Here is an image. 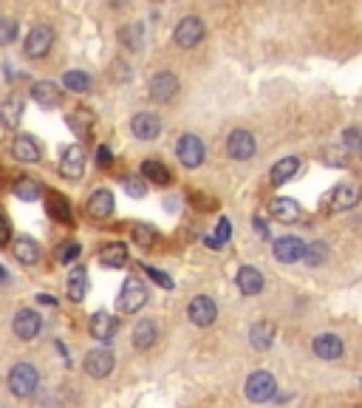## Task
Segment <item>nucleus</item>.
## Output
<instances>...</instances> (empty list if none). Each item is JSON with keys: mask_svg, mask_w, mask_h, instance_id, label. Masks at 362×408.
<instances>
[{"mask_svg": "<svg viewBox=\"0 0 362 408\" xmlns=\"http://www.w3.org/2000/svg\"><path fill=\"white\" fill-rule=\"evenodd\" d=\"M6 386H9V392H11L14 397L26 400V397H31V394L37 392V386H40V372H37L31 363L20 360V363H14V366L9 369Z\"/></svg>", "mask_w": 362, "mask_h": 408, "instance_id": "f257e3e1", "label": "nucleus"}, {"mask_svg": "<svg viewBox=\"0 0 362 408\" xmlns=\"http://www.w3.org/2000/svg\"><path fill=\"white\" fill-rule=\"evenodd\" d=\"M147 287L145 281H139V278H125V284H122V289H119V298H116V309L122 312V315H136L142 307L147 304Z\"/></svg>", "mask_w": 362, "mask_h": 408, "instance_id": "f03ea898", "label": "nucleus"}, {"mask_svg": "<svg viewBox=\"0 0 362 408\" xmlns=\"http://www.w3.org/2000/svg\"><path fill=\"white\" fill-rule=\"evenodd\" d=\"M243 394H246V400L249 403H266V400H272L275 394H278V380H275V374H269V372H252L249 377H246V383H243Z\"/></svg>", "mask_w": 362, "mask_h": 408, "instance_id": "7ed1b4c3", "label": "nucleus"}, {"mask_svg": "<svg viewBox=\"0 0 362 408\" xmlns=\"http://www.w3.org/2000/svg\"><path fill=\"white\" fill-rule=\"evenodd\" d=\"M179 91H181V82H179V77H176L173 71H159V74H153L150 82H147V96H150L153 102H159V105L173 102V99L179 96Z\"/></svg>", "mask_w": 362, "mask_h": 408, "instance_id": "20e7f679", "label": "nucleus"}, {"mask_svg": "<svg viewBox=\"0 0 362 408\" xmlns=\"http://www.w3.org/2000/svg\"><path fill=\"white\" fill-rule=\"evenodd\" d=\"M54 46V29L49 23H37L29 37H26V46H23V54L31 57V60H43Z\"/></svg>", "mask_w": 362, "mask_h": 408, "instance_id": "39448f33", "label": "nucleus"}, {"mask_svg": "<svg viewBox=\"0 0 362 408\" xmlns=\"http://www.w3.org/2000/svg\"><path fill=\"white\" fill-rule=\"evenodd\" d=\"M201 40H204V20L196 17V14L181 17L179 26H176V31H173V43H176L179 49H193V46H198Z\"/></svg>", "mask_w": 362, "mask_h": 408, "instance_id": "423d86ee", "label": "nucleus"}, {"mask_svg": "<svg viewBox=\"0 0 362 408\" xmlns=\"http://www.w3.org/2000/svg\"><path fill=\"white\" fill-rule=\"evenodd\" d=\"M114 366H116V357H114V352H111V349H105V346L91 349V352L85 354V360H82L85 374H88V377H94V380L108 377V374L114 372Z\"/></svg>", "mask_w": 362, "mask_h": 408, "instance_id": "0eeeda50", "label": "nucleus"}, {"mask_svg": "<svg viewBox=\"0 0 362 408\" xmlns=\"http://www.w3.org/2000/svg\"><path fill=\"white\" fill-rule=\"evenodd\" d=\"M40 329H43V315L37 309H29V307L17 309V315L11 321V332H14L17 340L29 343V340H34L40 334Z\"/></svg>", "mask_w": 362, "mask_h": 408, "instance_id": "6e6552de", "label": "nucleus"}, {"mask_svg": "<svg viewBox=\"0 0 362 408\" xmlns=\"http://www.w3.org/2000/svg\"><path fill=\"white\" fill-rule=\"evenodd\" d=\"M258 145H255V136L246 131V128H235L229 136H226V154L229 159L235 162H249L255 156Z\"/></svg>", "mask_w": 362, "mask_h": 408, "instance_id": "1a4fd4ad", "label": "nucleus"}, {"mask_svg": "<svg viewBox=\"0 0 362 408\" xmlns=\"http://www.w3.org/2000/svg\"><path fill=\"white\" fill-rule=\"evenodd\" d=\"M204 156H207L204 142H201L196 134H184V136L179 139V145H176V159L184 164V167H190V170L201 167V164H204Z\"/></svg>", "mask_w": 362, "mask_h": 408, "instance_id": "9d476101", "label": "nucleus"}, {"mask_svg": "<svg viewBox=\"0 0 362 408\" xmlns=\"http://www.w3.org/2000/svg\"><path fill=\"white\" fill-rule=\"evenodd\" d=\"M187 318L190 324L196 327H213L218 318V304L210 298V295H196L190 304H187Z\"/></svg>", "mask_w": 362, "mask_h": 408, "instance_id": "9b49d317", "label": "nucleus"}, {"mask_svg": "<svg viewBox=\"0 0 362 408\" xmlns=\"http://www.w3.org/2000/svg\"><path fill=\"white\" fill-rule=\"evenodd\" d=\"M360 199H362L360 184L343 181V184H337V187L331 190V196H328V210H331V213H346V210H351Z\"/></svg>", "mask_w": 362, "mask_h": 408, "instance_id": "f8f14e48", "label": "nucleus"}, {"mask_svg": "<svg viewBox=\"0 0 362 408\" xmlns=\"http://www.w3.org/2000/svg\"><path fill=\"white\" fill-rule=\"evenodd\" d=\"M131 131H134L136 139L153 142V139H159V134H161V119H159V114H153V111H139V114H134V119H131Z\"/></svg>", "mask_w": 362, "mask_h": 408, "instance_id": "ddd939ff", "label": "nucleus"}, {"mask_svg": "<svg viewBox=\"0 0 362 408\" xmlns=\"http://www.w3.org/2000/svg\"><path fill=\"white\" fill-rule=\"evenodd\" d=\"M114 207H116V201H114V193H111L108 187H99V190H94V193L88 196V201H85V213H88L91 219H96V222H105V219H111Z\"/></svg>", "mask_w": 362, "mask_h": 408, "instance_id": "4468645a", "label": "nucleus"}, {"mask_svg": "<svg viewBox=\"0 0 362 408\" xmlns=\"http://www.w3.org/2000/svg\"><path fill=\"white\" fill-rule=\"evenodd\" d=\"M235 281H238V289H241V295H246V298H255V295H261V292H263V287H266V278H263V272H261L258 267H252V264L241 267V269H238V275H235Z\"/></svg>", "mask_w": 362, "mask_h": 408, "instance_id": "2eb2a0df", "label": "nucleus"}, {"mask_svg": "<svg viewBox=\"0 0 362 408\" xmlns=\"http://www.w3.org/2000/svg\"><path fill=\"white\" fill-rule=\"evenodd\" d=\"M272 255H275V261H281V264L303 261V255H306V242L297 239V236H283V239H278V242L272 244Z\"/></svg>", "mask_w": 362, "mask_h": 408, "instance_id": "dca6fc26", "label": "nucleus"}, {"mask_svg": "<svg viewBox=\"0 0 362 408\" xmlns=\"http://www.w3.org/2000/svg\"><path fill=\"white\" fill-rule=\"evenodd\" d=\"M311 349H314V354H317L320 360H340L346 346H343V337H340V334L323 332V334H317V337L311 340Z\"/></svg>", "mask_w": 362, "mask_h": 408, "instance_id": "f3484780", "label": "nucleus"}, {"mask_svg": "<svg viewBox=\"0 0 362 408\" xmlns=\"http://www.w3.org/2000/svg\"><path fill=\"white\" fill-rule=\"evenodd\" d=\"M116 329H119V321H116L111 312H94V315H91V321H88V332H91V337H94V340H102L105 346L114 340Z\"/></svg>", "mask_w": 362, "mask_h": 408, "instance_id": "a211bd4d", "label": "nucleus"}, {"mask_svg": "<svg viewBox=\"0 0 362 408\" xmlns=\"http://www.w3.org/2000/svg\"><path fill=\"white\" fill-rule=\"evenodd\" d=\"M60 173L66 179H82L85 173V151L79 145H69L60 154Z\"/></svg>", "mask_w": 362, "mask_h": 408, "instance_id": "6ab92c4d", "label": "nucleus"}, {"mask_svg": "<svg viewBox=\"0 0 362 408\" xmlns=\"http://www.w3.org/2000/svg\"><path fill=\"white\" fill-rule=\"evenodd\" d=\"M269 216H272L275 222H281V224H294V222H300L303 210H300V204H297L294 199L278 196V199L269 201Z\"/></svg>", "mask_w": 362, "mask_h": 408, "instance_id": "aec40b11", "label": "nucleus"}, {"mask_svg": "<svg viewBox=\"0 0 362 408\" xmlns=\"http://www.w3.org/2000/svg\"><path fill=\"white\" fill-rule=\"evenodd\" d=\"M31 99L40 105V108H57L60 99H63V91L60 85L51 80H37L31 85Z\"/></svg>", "mask_w": 362, "mask_h": 408, "instance_id": "412c9836", "label": "nucleus"}, {"mask_svg": "<svg viewBox=\"0 0 362 408\" xmlns=\"http://www.w3.org/2000/svg\"><path fill=\"white\" fill-rule=\"evenodd\" d=\"M11 156H14L17 162H26V164L40 162V145L34 142V136L17 134L14 142H11Z\"/></svg>", "mask_w": 362, "mask_h": 408, "instance_id": "4be33fe9", "label": "nucleus"}, {"mask_svg": "<svg viewBox=\"0 0 362 408\" xmlns=\"http://www.w3.org/2000/svg\"><path fill=\"white\" fill-rule=\"evenodd\" d=\"M20 119H23V96L20 94H9L0 102V122H3V128L14 131L20 125Z\"/></svg>", "mask_w": 362, "mask_h": 408, "instance_id": "5701e85b", "label": "nucleus"}, {"mask_svg": "<svg viewBox=\"0 0 362 408\" xmlns=\"http://www.w3.org/2000/svg\"><path fill=\"white\" fill-rule=\"evenodd\" d=\"M275 334H278V329H275L272 321H258L249 329V343H252L255 352H269L272 343H275Z\"/></svg>", "mask_w": 362, "mask_h": 408, "instance_id": "b1692460", "label": "nucleus"}, {"mask_svg": "<svg viewBox=\"0 0 362 408\" xmlns=\"http://www.w3.org/2000/svg\"><path fill=\"white\" fill-rule=\"evenodd\" d=\"M131 340H134V346H136L139 352L150 349V346L159 340V324H156L153 318H142V321L134 327V332H131Z\"/></svg>", "mask_w": 362, "mask_h": 408, "instance_id": "393cba45", "label": "nucleus"}, {"mask_svg": "<svg viewBox=\"0 0 362 408\" xmlns=\"http://www.w3.org/2000/svg\"><path fill=\"white\" fill-rule=\"evenodd\" d=\"M11 255L20 261V264H37L40 261V244L31 239V236H17L11 242Z\"/></svg>", "mask_w": 362, "mask_h": 408, "instance_id": "a878e982", "label": "nucleus"}, {"mask_svg": "<svg viewBox=\"0 0 362 408\" xmlns=\"http://www.w3.org/2000/svg\"><path fill=\"white\" fill-rule=\"evenodd\" d=\"M66 289H69V298H71V301H76V304H79V301L88 295V269H85L82 264L71 267L69 281H66Z\"/></svg>", "mask_w": 362, "mask_h": 408, "instance_id": "bb28decb", "label": "nucleus"}, {"mask_svg": "<svg viewBox=\"0 0 362 408\" xmlns=\"http://www.w3.org/2000/svg\"><path fill=\"white\" fill-rule=\"evenodd\" d=\"M99 264L102 267H111V269H119L128 264V247L122 242H111L99 249Z\"/></svg>", "mask_w": 362, "mask_h": 408, "instance_id": "cd10ccee", "label": "nucleus"}, {"mask_svg": "<svg viewBox=\"0 0 362 408\" xmlns=\"http://www.w3.org/2000/svg\"><path fill=\"white\" fill-rule=\"evenodd\" d=\"M297 170H300V159L297 156H286V159L272 164L269 179H272V184H286V181H291L297 176Z\"/></svg>", "mask_w": 362, "mask_h": 408, "instance_id": "c85d7f7f", "label": "nucleus"}, {"mask_svg": "<svg viewBox=\"0 0 362 408\" xmlns=\"http://www.w3.org/2000/svg\"><path fill=\"white\" fill-rule=\"evenodd\" d=\"M119 40H122V46L128 49V51H139L142 46H145V23H128L122 31H119Z\"/></svg>", "mask_w": 362, "mask_h": 408, "instance_id": "c756f323", "label": "nucleus"}, {"mask_svg": "<svg viewBox=\"0 0 362 408\" xmlns=\"http://www.w3.org/2000/svg\"><path fill=\"white\" fill-rule=\"evenodd\" d=\"M11 193H14L20 201H34V199H40V196H43V181L23 176V179H20L14 187H11Z\"/></svg>", "mask_w": 362, "mask_h": 408, "instance_id": "7c9ffc66", "label": "nucleus"}, {"mask_svg": "<svg viewBox=\"0 0 362 408\" xmlns=\"http://www.w3.org/2000/svg\"><path fill=\"white\" fill-rule=\"evenodd\" d=\"M142 176H145L147 181H153V184H170V181H173L170 170L159 162V159H145V162H142Z\"/></svg>", "mask_w": 362, "mask_h": 408, "instance_id": "2f4dec72", "label": "nucleus"}, {"mask_svg": "<svg viewBox=\"0 0 362 408\" xmlns=\"http://www.w3.org/2000/svg\"><path fill=\"white\" fill-rule=\"evenodd\" d=\"M49 213L60 222H71V207H69V199L60 196V193H51L49 196Z\"/></svg>", "mask_w": 362, "mask_h": 408, "instance_id": "473e14b6", "label": "nucleus"}, {"mask_svg": "<svg viewBox=\"0 0 362 408\" xmlns=\"http://www.w3.org/2000/svg\"><path fill=\"white\" fill-rule=\"evenodd\" d=\"M63 85L69 91H74V94H85V91H91V77L85 71H66L63 74Z\"/></svg>", "mask_w": 362, "mask_h": 408, "instance_id": "72a5a7b5", "label": "nucleus"}, {"mask_svg": "<svg viewBox=\"0 0 362 408\" xmlns=\"http://www.w3.org/2000/svg\"><path fill=\"white\" fill-rule=\"evenodd\" d=\"M131 236H134V242L139 247H153L156 244V239H159V233H156V227H150V224H134L131 227Z\"/></svg>", "mask_w": 362, "mask_h": 408, "instance_id": "f704fd0d", "label": "nucleus"}, {"mask_svg": "<svg viewBox=\"0 0 362 408\" xmlns=\"http://www.w3.org/2000/svg\"><path fill=\"white\" fill-rule=\"evenodd\" d=\"M326 258H328V247H326V242L306 244V255H303V261H306L308 267H320Z\"/></svg>", "mask_w": 362, "mask_h": 408, "instance_id": "c9c22d12", "label": "nucleus"}, {"mask_svg": "<svg viewBox=\"0 0 362 408\" xmlns=\"http://www.w3.org/2000/svg\"><path fill=\"white\" fill-rule=\"evenodd\" d=\"M69 125H71V131H76L79 136H85V134L91 131V125H94V114H91V111H74L71 116H69Z\"/></svg>", "mask_w": 362, "mask_h": 408, "instance_id": "e433bc0d", "label": "nucleus"}, {"mask_svg": "<svg viewBox=\"0 0 362 408\" xmlns=\"http://www.w3.org/2000/svg\"><path fill=\"white\" fill-rule=\"evenodd\" d=\"M122 187H125V193H128V196L142 199V196L147 193V179L145 176H122Z\"/></svg>", "mask_w": 362, "mask_h": 408, "instance_id": "4c0bfd02", "label": "nucleus"}, {"mask_svg": "<svg viewBox=\"0 0 362 408\" xmlns=\"http://www.w3.org/2000/svg\"><path fill=\"white\" fill-rule=\"evenodd\" d=\"M79 252H82L79 242H63V244L57 247V261L60 264H71V261L79 258Z\"/></svg>", "mask_w": 362, "mask_h": 408, "instance_id": "58836bf2", "label": "nucleus"}, {"mask_svg": "<svg viewBox=\"0 0 362 408\" xmlns=\"http://www.w3.org/2000/svg\"><path fill=\"white\" fill-rule=\"evenodd\" d=\"M229 233H232V227H229V219H221L218 222V233L213 236V239H207V247H223L226 242H229Z\"/></svg>", "mask_w": 362, "mask_h": 408, "instance_id": "ea45409f", "label": "nucleus"}, {"mask_svg": "<svg viewBox=\"0 0 362 408\" xmlns=\"http://www.w3.org/2000/svg\"><path fill=\"white\" fill-rule=\"evenodd\" d=\"M17 37V23L0 14V46H9Z\"/></svg>", "mask_w": 362, "mask_h": 408, "instance_id": "a19ab883", "label": "nucleus"}, {"mask_svg": "<svg viewBox=\"0 0 362 408\" xmlns=\"http://www.w3.org/2000/svg\"><path fill=\"white\" fill-rule=\"evenodd\" d=\"M343 142L348 151H362V128H346Z\"/></svg>", "mask_w": 362, "mask_h": 408, "instance_id": "79ce46f5", "label": "nucleus"}, {"mask_svg": "<svg viewBox=\"0 0 362 408\" xmlns=\"http://www.w3.org/2000/svg\"><path fill=\"white\" fill-rule=\"evenodd\" d=\"M145 272H147V278H153L159 287H164V289H173L176 287V281L170 278V275H164L161 269H156V267H145Z\"/></svg>", "mask_w": 362, "mask_h": 408, "instance_id": "37998d69", "label": "nucleus"}, {"mask_svg": "<svg viewBox=\"0 0 362 408\" xmlns=\"http://www.w3.org/2000/svg\"><path fill=\"white\" fill-rule=\"evenodd\" d=\"M11 239V227H9V219L0 213V244H6Z\"/></svg>", "mask_w": 362, "mask_h": 408, "instance_id": "c03bdc74", "label": "nucleus"}, {"mask_svg": "<svg viewBox=\"0 0 362 408\" xmlns=\"http://www.w3.org/2000/svg\"><path fill=\"white\" fill-rule=\"evenodd\" d=\"M252 224H255V233H258L261 239H269V227H266V222H263L261 216H255V219H252Z\"/></svg>", "mask_w": 362, "mask_h": 408, "instance_id": "a18cd8bd", "label": "nucleus"}, {"mask_svg": "<svg viewBox=\"0 0 362 408\" xmlns=\"http://www.w3.org/2000/svg\"><path fill=\"white\" fill-rule=\"evenodd\" d=\"M96 162H99V164H111V162H114L111 148H105V145H102V148H96Z\"/></svg>", "mask_w": 362, "mask_h": 408, "instance_id": "49530a36", "label": "nucleus"}]
</instances>
